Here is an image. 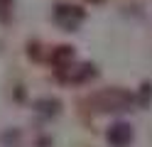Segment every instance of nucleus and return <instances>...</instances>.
<instances>
[{
  "label": "nucleus",
  "mask_w": 152,
  "mask_h": 147,
  "mask_svg": "<svg viewBox=\"0 0 152 147\" xmlns=\"http://www.w3.org/2000/svg\"><path fill=\"white\" fill-rule=\"evenodd\" d=\"M106 140L110 147H128L132 142V127L130 123H113L108 127V132H106Z\"/></svg>",
  "instance_id": "3"
},
{
  "label": "nucleus",
  "mask_w": 152,
  "mask_h": 147,
  "mask_svg": "<svg viewBox=\"0 0 152 147\" xmlns=\"http://www.w3.org/2000/svg\"><path fill=\"white\" fill-rule=\"evenodd\" d=\"M137 103V98L130 91L123 88H103V91L88 96V105L96 113H123V110H132Z\"/></svg>",
  "instance_id": "1"
},
{
  "label": "nucleus",
  "mask_w": 152,
  "mask_h": 147,
  "mask_svg": "<svg viewBox=\"0 0 152 147\" xmlns=\"http://www.w3.org/2000/svg\"><path fill=\"white\" fill-rule=\"evenodd\" d=\"M71 59H74V49H71V47H59V49L52 54V61H54V66H56V71L64 69V66H69Z\"/></svg>",
  "instance_id": "4"
},
{
  "label": "nucleus",
  "mask_w": 152,
  "mask_h": 147,
  "mask_svg": "<svg viewBox=\"0 0 152 147\" xmlns=\"http://www.w3.org/2000/svg\"><path fill=\"white\" fill-rule=\"evenodd\" d=\"M10 12H12V0H0V20H10Z\"/></svg>",
  "instance_id": "5"
},
{
  "label": "nucleus",
  "mask_w": 152,
  "mask_h": 147,
  "mask_svg": "<svg viewBox=\"0 0 152 147\" xmlns=\"http://www.w3.org/2000/svg\"><path fill=\"white\" fill-rule=\"evenodd\" d=\"M83 20V10L76 7V5H56L54 10V22H59L64 29H76Z\"/></svg>",
  "instance_id": "2"
}]
</instances>
